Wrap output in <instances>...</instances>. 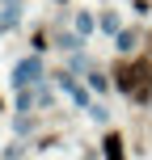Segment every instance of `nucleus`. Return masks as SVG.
Wrapping results in <instances>:
<instances>
[{"instance_id":"2","label":"nucleus","mask_w":152,"mask_h":160,"mask_svg":"<svg viewBox=\"0 0 152 160\" xmlns=\"http://www.w3.org/2000/svg\"><path fill=\"white\" fill-rule=\"evenodd\" d=\"M106 152H110V160H123V139L110 135V139H106Z\"/></svg>"},{"instance_id":"1","label":"nucleus","mask_w":152,"mask_h":160,"mask_svg":"<svg viewBox=\"0 0 152 160\" xmlns=\"http://www.w3.org/2000/svg\"><path fill=\"white\" fill-rule=\"evenodd\" d=\"M118 88H123V93H131L135 101H148L152 68L144 63V59H135V63H123V68H118Z\"/></svg>"}]
</instances>
